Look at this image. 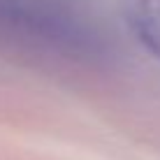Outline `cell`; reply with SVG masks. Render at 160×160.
<instances>
[{"mask_svg":"<svg viewBox=\"0 0 160 160\" xmlns=\"http://www.w3.org/2000/svg\"><path fill=\"white\" fill-rule=\"evenodd\" d=\"M0 30L65 53L91 51L95 40L70 0H0Z\"/></svg>","mask_w":160,"mask_h":160,"instance_id":"1","label":"cell"},{"mask_svg":"<svg viewBox=\"0 0 160 160\" xmlns=\"http://www.w3.org/2000/svg\"><path fill=\"white\" fill-rule=\"evenodd\" d=\"M125 16L137 40L160 58V0H128Z\"/></svg>","mask_w":160,"mask_h":160,"instance_id":"2","label":"cell"}]
</instances>
